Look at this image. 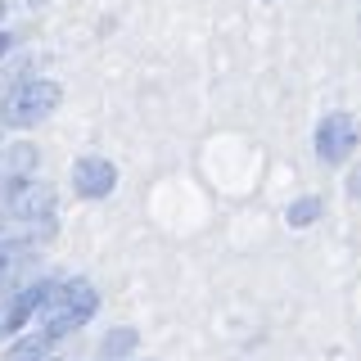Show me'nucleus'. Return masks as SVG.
Segmentation results:
<instances>
[{
	"mask_svg": "<svg viewBox=\"0 0 361 361\" xmlns=\"http://www.w3.org/2000/svg\"><path fill=\"white\" fill-rule=\"evenodd\" d=\"M99 307V293L86 285V280H54L50 293H45V302L37 307V334L45 338H54L59 343L63 334H73V330H82V325L95 316Z\"/></svg>",
	"mask_w": 361,
	"mask_h": 361,
	"instance_id": "obj_1",
	"label": "nucleus"
},
{
	"mask_svg": "<svg viewBox=\"0 0 361 361\" xmlns=\"http://www.w3.org/2000/svg\"><path fill=\"white\" fill-rule=\"evenodd\" d=\"M59 99H63V90L54 82H18L0 99V122L5 127H37L41 118H50L59 109Z\"/></svg>",
	"mask_w": 361,
	"mask_h": 361,
	"instance_id": "obj_2",
	"label": "nucleus"
},
{
	"mask_svg": "<svg viewBox=\"0 0 361 361\" xmlns=\"http://www.w3.org/2000/svg\"><path fill=\"white\" fill-rule=\"evenodd\" d=\"M353 149H357V122H353V113H325L321 127H316V158L334 167V163H343Z\"/></svg>",
	"mask_w": 361,
	"mask_h": 361,
	"instance_id": "obj_3",
	"label": "nucleus"
},
{
	"mask_svg": "<svg viewBox=\"0 0 361 361\" xmlns=\"http://www.w3.org/2000/svg\"><path fill=\"white\" fill-rule=\"evenodd\" d=\"M73 185H77V195L82 199H104L113 195V185H118V167L109 163V158H77V167H73Z\"/></svg>",
	"mask_w": 361,
	"mask_h": 361,
	"instance_id": "obj_4",
	"label": "nucleus"
},
{
	"mask_svg": "<svg viewBox=\"0 0 361 361\" xmlns=\"http://www.w3.org/2000/svg\"><path fill=\"white\" fill-rule=\"evenodd\" d=\"M45 357H54V338H45V334H32L9 348V361H45Z\"/></svg>",
	"mask_w": 361,
	"mask_h": 361,
	"instance_id": "obj_5",
	"label": "nucleus"
},
{
	"mask_svg": "<svg viewBox=\"0 0 361 361\" xmlns=\"http://www.w3.org/2000/svg\"><path fill=\"white\" fill-rule=\"evenodd\" d=\"M135 353V330H109L104 334V357L109 361H127Z\"/></svg>",
	"mask_w": 361,
	"mask_h": 361,
	"instance_id": "obj_6",
	"label": "nucleus"
},
{
	"mask_svg": "<svg viewBox=\"0 0 361 361\" xmlns=\"http://www.w3.org/2000/svg\"><path fill=\"white\" fill-rule=\"evenodd\" d=\"M316 217H321V199H298V203H289V226H312Z\"/></svg>",
	"mask_w": 361,
	"mask_h": 361,
	"instance_id": "obj_7",
	"label": "nucleus"
},
{
	"mask_svg": "<svg viewBox=\"0 0 361 361\" xmlns=\"http://www.w3.org/2000/svg\"><path fill=\"white\" fill-rule=\"evenodd\" d=\"M18 289H23V280H5V285H0V334H5V312H9V302H14Z\"/></svg>",
	"mask_w": 361,
	"mask_h": 361,
	"instance_id": "obj_8",
	"label": "nucleus"
},
{
	"mask_svg": "<svg viewBox=\"0 0 361 361\" xmlns=\"http://www.w3.org/2000/svg\"><path fill=\"white\" fill-rule=\"evenodd\" d=\"M32 5H45V0H32Z\"/></svg>",
	"mask_w": 361,
	"mask_h": 361,
	"instance_id": "obj_9",
	"label": "nucleus"
},
{
	"mask_svg": "<svg viewBox=\"0 0 361 361\" xmlns=\"http://www.w3.org/2000/svg\"><path fill=\"white\" fill-rule=\"evenodd\" d=\"M45 361H59V357H45Z\"/></svg>",
	"mask_w": 361,
	"mask_h": 361,
	"instance_id": "obj_10",
	"label": "nucleus"
},
{
	"mask_svg": "<svg viewBox=\"0 0 361 361\" xmlns=\"http://www.w3.org/2000/svg\"><path fill=\"white\" fill-rule=\"evenodd\" d=\"M0 14H5V5H0Z\"/></svg>",
	"mask_w": 361,
	"mask_h": 361,
	"instance_id": "obj_11",
	"label": "nucleus"
}]
</instances>
